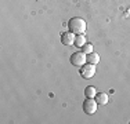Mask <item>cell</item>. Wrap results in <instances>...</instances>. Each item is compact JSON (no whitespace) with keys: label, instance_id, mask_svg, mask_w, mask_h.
<instances>
[{"label":"cell","instance_id":"277c9868","mask_svg":"<svg viewBox=\"0 0 130 124\" xmlns=\"http://www.w3.org/2000/svg\"><path fill=\"white\" fill-rule=\"evenodd\" d=\"M97 106H98V104L94 98L85 99V102H83V105H82L83 112H85L86 114H94L95 112H97Z\"/></svg>","mask_w":130,"mask_h":124},{"label":"cell","instance_id":"9c48e42d","mask_svg":"<svg viewBox=\"0 0 130 124\" xmlns=\"http://www.w3.org/2000/svg\"><path fill=\"white\" fill-rule=\"evenodd\" d=\"M86 43H87V42H86V37L85 36H83V35H76V37H75V46H76V47L82 48Z\"/></svg>","mask_w":130,"mask_h":124},{"label":"cell","instance_id":"52a82bcc","mask_svg":"<svg viewBox=\"0 0 130 124\" xmlns=\"http://www.w3.org/2000/svg\"><path fill=\"white\" fill-rule=\"evenodd\" d=\"M97 95V88L93 86H89L85 88V97L86 98H94Z\"/></svg>","mask_w":130,"mask_h":124},{"label":"cell","instance_id":"30bf717a","mask_svg":"<svg viewBox=\"0 0 130 124\" xmlns=\"http://www.w3.org/2000/svg\"><path fill=\"white\" fill-rule=\"evenodd\" d=\"M82 51L85 52L86 55L90 54V52H93V44H91V43H86V44L82 47Z\"/></svg>","mask_w":130,"mask_h":124},{"label":"cell","instance_id":"8992f818","mask_svg":"<svg viewBox=\"0 0 130 124\" xmlns=\"http://www.w3.org/2000/svg\"><path fill=\"white\" fill-rule=\"evenodd\" d=\"M98 105H107L108 104V94L107 92H97V95L94 97Z\"/></svg>","mask_w":130,"mask_h":124},{"label":"cell","instance_id":"6da1fadb","mask_svg":"<svg viewBox=\"0 0 130 124\" xmlns=\"http://www.w3.org/2000/svg\"><path fill=\"white\" fill-rule=\"evenodd\" d=\"M87 29V24L83 18L75 17V18H71L69 22H68V30L75 35H83Z\"/></svg>","mask_w":130,"mask_h":124},{"label":"cell","instance_id":"3957f363","mask_svg":"<svg viewBox=\"0 0 130 124\" xmlns=\"http://www.w3.org/2000/svg\"><path fill=\"white\" fill-rule=\"evenodd\" d=\"M87 55L85 54L83 51H78V52H73L72 55H71V65H73V66H83V65L87 62Z\"/></svg>","mask_w":130,"mask_h":124},{"label":"cell","instance_id":"ba28073f","mask_svg":"<svg viewBox=\"0 0 130 124\" xmlns=\"http://www.w3.org/2000/svg\"><path fill=\"white\" fill-rule=\"evenodd\" d=\"M87 62L89 64H93V65H97L98 62H100V55L97 54V52H90V54H87Z\"/></svg>","mask_w":130,"mask_h":124},{"label":"cell","instance_id":"7a4b0ae2","mask_svg":"<svg viewBox=\"0 0 130 124\" xmlns=\"http://www.w3.org/2000/svg\"><path fill=\"white\" fill-rule=\"evenodd\" d=\"M79 73H80V76H82L83 79H91V77H94V74H95V65L86 62L83 66H80Z\"/></svg>","mask_w":130,"mask_h":124},{"label":"cell","instance_id":"5b68a950","mask_svg":"<svg viewBox=\"0 0 130 124\" xmlns=\"http://www.w3.org/2000/svg\"><path fill=\"white\" fill-rule=\"evenodd\" d=\"M75 37L76 35L72 32H64L62 35H61V43H62L64 46H73L75 44Z\"/></svg>","mask_w":130,"mask_h":124}]
</instances>
